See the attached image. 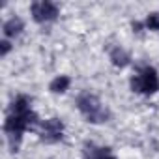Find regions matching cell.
Instances as JSON below:
<instances>
[{
    "label": "cell",
    "mask_w": 159,
    "mask_h": 159,
    "mask_svg": "<svg viewBox=\"0 0 159 159\" xmlns=\"http://www.w3.org/2000/svg\"><path fill=\"white\" fill-rule=\"evenodd\" d=\"M144 26H146L148 30H159V13H157V11L150 13V15L146 17V23H144Z\"/></svg>",
    "instance_id": "obj_12"
},
{
    "label": "cell",
    "mask_w": 159,
    "mask_h": 159,
    "mask_svg": "<svg viewBox=\"0 0 159 159\" xmlns=\"http://www.w3.org/2000/svg\"><path fill=\"white\" fill-rule=\"evenodd\" d=\"M23 30H25V23H23L21 17H11V19H8V21L4 23V26H2V32H4L6 38H15V36H19Z\"/></svg>",
    "instance_id": "obj_6"
},
{
    "label": "cell",
    "mask_w": 159,
    "mask_h": 159,
    "mask_svg": "<svg viewBox=\"0 0 159 159\" xmlns=\"http://www.w3.org/2000/svg\"><path fill=\"white\" fill-rule=\"evenodd\" d=\"M101 107H103V105H101L99 98L94 96V94H90V92H83L81 96L77 98V109L81 111L86 118H90L92 114H96Z\"/></svg>",
    "instance_id": "obj_4"
},
{
    "label": "cell",
    "mask_w": 159,
    "mask_h": 159,
    "mask_svg": "<svg viewBox=\"0 0 159 159\" xmlns=\"http://www.w3.org/2000/svg\"><path fill=\"white\" fill-rule=\"evenodd\" d=\"M62 133H64V124L58 118H49L41 125V139L45 142H58V140H62Z\"/></svg>",
    "instance_id": "obj_3"
},
{
    "label": "cell",
    "mask_w": 159,
    "mask_h": 159,
    "mask_svg": "<svg viewBox=\"0 0 159 159\" xmlns=\"http://www.w3.org/2000/svg\"><path fill=\"white\" fill-rule=\"evenodd\" d=\"M111 62H112L116 67H125V66L131 62V58H129L127 51H124L122 47H116V49L111 51Z\"/></svg>",
    "instance_id": "obj_7"
},
{
    "label": "cell",
    "mask_w": 159,
    "mask_h": 159,
    "mask_svg": "<svg viewBox=\"0 0 159 159\" xmlns=\"http://www.w3.org/2000/svg\"><path fill=\"white\" fill-rule=\"evenodd\" d=\"M140 81H142V94H155L159 90V77L153 67H144L140 71Z\"/></svg>",
    "instance_id": "obj_5"
},
{
    "label": "cell",
    "mask_w": 159,
    "mask_h": 159,
    "mask_svg": "<svg viewBox=\"0 0 159 159\" xmlns=\"http://www.w3.org/2000/svg\"><path fill=\"white\" fill-rule=\"evenodd\" d=\"M34 124H38V114L32 112V111H28L25 114H10L4 122V131H6V135L10 137L11 142H13V139L19 142L21 133L25 129H28L30 125H34Z\"/></svg>",
    "instance_id": "obj_1"
},
{
    "label": "cell",
    "mask_w": 159,
    "mask_h": 159,
    "mask_svg": "<svg viewBox=\"0 0 159 159\" xmlns=\"http://www.w3.org/2000/svg\"><path fill=\"white\" fill-rule=\"evenodd\" d=\"M30 13L36 23H51L58 17V6L49 0H39L30 6Z\"/></svg>",
    "instance_id": "obj_2"
},
{
    "label": "cell",
    "mask_w": 159,
    "mask_h": 159,
    "mask_svg": "<svg viewBox=\"0 0 159 159\" xmlns=\"http://www.w3.org/2000/svg\"><path fill=\"white\" fill-rule=\"evenodd\" d=\"M69 84H71V79L66 77V75H60V77H56V79H52V81H51L49 90L52 94H64L69 88Z\"/></svg>",
    "instance_id": "obj_9"
},
{
    "label": "cell",
    "mask_w": 159,
    "mask_h": 159,
    "mask_svg": "<svg viewBox=\"0 0 159 159\" xmlns=\"http://www.w3.org/2000/svg\"><path fill=\"white\" fill-rule=\"evenodd\" d=\"M131 26H133V30H135V32H140V28H142V25H140V23H137V21H135Z\"/></svg>",
    "instance_id": "obj_15"
},
{
    "label": "cell",
    "mask_w": 159,
    "mask_h": 159,
    "mask_svg": "<svg viewBox=\"0 0 159 159\" xmlns=\"http://www.w3.org/2000/svg\"><path fill=\"white\" fill-rule=\"evenodd\" d=\"M10 51H11V43H10L8 39H2V41H0V54L6 56Z\"/></svg>",
    "instance_id": "obj_14"
},
{
    "label": "cell",
    "mask_w": 159,
    "mask_h": 159,
    "mask_svg": "<svg viewBox=\"0 0 159 159\" xmlns=\"http://www.w3.org/2000/svg\"><path fill=\"white\" fill-rule=\"evenodd\" d=\"M129 84H131V90H133V92H137V94H142V81H140V75H135V77H131Z\"/></svg>",
    "instance_id": "obj_13"
},
{
    "label": "cell",
    "mask_w": 159,
    "mask_h": 159,
    "mask_svg": "<svg viewBox=\"0 0 159 159\" xmlns=\"http://www.w3.org/2000/svg\"><path fill=\"white\" fill-rule=\"evenodd\" d=\"M28 111H30V99L26 96L15 98V101L11 103V114H25Z\"/></svg>",
    "instance_id": "obj_10"
},
{
    "label": "cell",
    "mask_w": 159,
    "mask_h": 159,
    "mask_svg": "<svg viewBox=\"0 0 159 159\" xmlns=\"http://www.w3.org/2000/svg\"><path fill=\"white\" fill-rule=\"evenodd\" d=\"M86 155L90 159H116L109 148H98L94 144H86Z\"/></svg>",
    "instance_id": "obj_8"
},
{
    "label": "cell",
    "mask_w": 159,
    "mask_h": 159,
    "mask_svg": "<svg viewBox=\"0 0 159 159\" xmlns=\"http://www.w3.org/2000/svg\"><path fill=\"white\" fill-rule=\"evenodd\" d=\"M111 118V112H109V109H105V107H101L96 114H92L90 118H86L90 124H103V122H107Z\"/></svg>",
    "instance_id": "obj_11"
}]
</instances>
